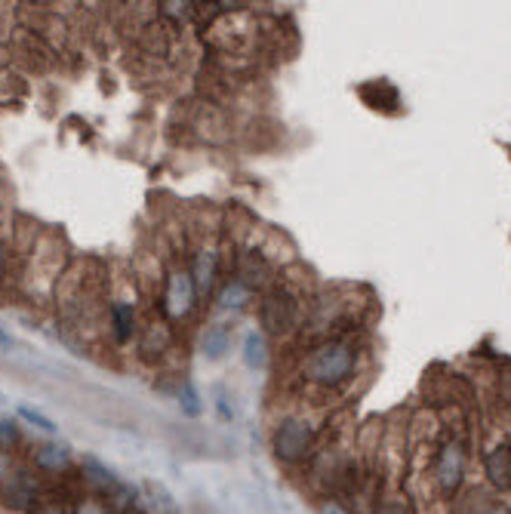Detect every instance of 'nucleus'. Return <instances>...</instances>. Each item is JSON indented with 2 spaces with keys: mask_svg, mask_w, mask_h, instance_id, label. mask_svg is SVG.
Wrapping results in <instances>:
<instances>
[{
  "mask_svg": "<svg viewBox=\"0 0 511 514\" xmlns=\"http://www.w3.org/2000/svg\"><path fill=\"white\" fill-rule=\"evenodd\" d=\"M354 373V349L345 342H324L305 357L302 364V376L308 382L320 385V389H336V385L348 382Z\"/></svg>",
  "mask_w": 511,
  "mask_h": 514,
  "instance_id": "obj_1",
  "label": "nucleus"
},
{
  "mask_svg": "<svg viewBox=\"0 0 511 514\" xmlns=\"http://www.w3.org/2000/svg\"><path fill=\"white\" fill-rule=\"evenodd\" d=\"M274 456L284 462H305L314 453V425L305 419H284L272 435Z\"/></svg>",
  "mask_w": 511,
  "mask_h": 514,
  "instance_id": "obj_2",
  "label": "nucleus"
},
{
  "mask_svg": "<svg viewBox=\"0 0 511 514\" xmlns=\"http://www.w3.org/2000/svg\"><path fill=\"white\" fill-rule=\"evenodd\" d=\"M259 320L268 336H287L299 320V299L287 286H272L259 305Z\"/></svg>",
  "mask_w": 511,
  "mask_h": 514,
  "instance_id": "obj_3",
  "label": "nucleus"
},
{
  "mask_svg": "<svg viewBox=\"0 0 511 514\" xmlns=\"http://www.w3.org/2000/svg\"><path fill=\"white\" fill-rule=\"evenodd\" d=\"M462 478H466V446H462V440L450 438L443 440L438 459H434V480H438L443 496H453L462 486Z\"/></svg>",
  "mask_w": 511,
  "mask_h": 514,
  "instance_id": "obj_4",
  "label": "nucleus"
},
{
  "mask_svg": "<svg viewBox=\"0 0 511 514\" xmlns=\"http://www.w3.org/2000/svg\"><path fill=\"white\" fill-rule=\"evenodd\" d=\"M238 277L234 280H240V284L247 286V290H265V286H272L274 284V269H272V262H268L265 256H262L259 250H244L238 256Z\"/></svg>",
  "mask_w": 511,
  "mask_h": 514,
  "instance_id": "obj_5",
  "label": "nucleus"
},
{
  "mask_svg": "<svg viewBox=\"0 0 511 514\" xmlns=\"http://www.w3.org/2000/svg\"><path fill=\"white\" fill-rule=\"evenodd\" d=\"M194 299H198V286L188 271H176L166 280V296H164V305L173 317H185L188 311L194 309Z\"/></svg>",
  "mask_w": 511,
  "mask_h": 514,
  "instance_id": "obj_6",
  "label": "nucleus"
},
{
  "mask_svg": "<svg viewBox=\"0 0 511 514\" xmlns=\"http://www.w3.org/2000/svg\"><path fill=\"white\" fill-rule=\"evenodd\" d=\"M483 471H487V480L496 490H511V446H493L483 459Z\"/></svg>",
  "mask_w": 511,
  "mask_h": 514,
  "instance_id": "obj_7",
  "label": "nucleus"
},
{
  "mask_svg": "<svg viewBox=\"0 0 511 514\" xmlns=\"http://www.w3.org/2000/svg\"><path fill=\"white\" fill-rule=\"evenodd\" d=\"M231 342H234V326L213 324V326H207L204 339H200V351H204L207 360H219V357H225L228 349H231Z\"/></svg>",
  "mask_w": 511,
  "mask_h": 514,
  "instance_id": "obj_8",
  "label": "nucleus"
},
{
  "mask_svg": "<svg viewBox=\"0 0 511 514\" xmlns=\"http://www.w3.org/2000/svg\"><path fill=\"white\" fill-rule=\"evenodd\" d=\"M361 99L369 105V108H382V111H394L401 105V96L388 80H373V84L361 86Z\"/></svg>",
  "mask_w": 511,
  "mask_h": 514,
  "instance_id": "obj_9",
  "label": "nucleus"
},
{
  "mask_svg": "<svg viewBox=\"0 0 511 514\" xmlns=\"http://www.w3.org/2000/svg\"><path fill=\"white\" fill-rule=\"evenodd\" d=\"M216 271H219V256L216 250H200L198 259H194V271H191V280L198 286V293H210L213 284H216Z\"/></svg>",
  "mask_w": 511,
  "mask_h": 514,
  "instance_id": "obj_10",
  "label": "nucleus"
},
{
  "mask_svg": "<svg viewBox=\"0 0 511 514\" xmlns=\"http://www.w3.org/2000/svg\"><path fill=\"white\" fill-rule=\"evenodd\" d=\"M4 499L10 509H25V505L35 499V480L25 471H16L10 480H6V490H4Z\"/></svg>",
  "mask_w": 511,
  "mask_h": 514,
  "instance_id": "obj_11",
  "label": "nucleus"
},
{
  "mask_svg": "<svg viewBox=\"0 0 511 514\" xmlns=\"http://www.w3.org/2000/svg\"><path fill=\"white\" fill-rule=\"evenodd\" d=\"M244 364L250 366V370H265V364H268V342H265V336H259V333H250V336L244 339Z\"/></svg>",
  "mask_w": 511,
  "mask_h": 514,
  "instance_id": "obj_12",
  "label": "nucleus"
},
{
  "mask_svg": "<svg viewBox=\"0 0 511 514\" xmlns=\"http://www.w3.org/2000/svg\"><path fill=\"white\" fill-rule=\"evenodd\" d=\"M133 320H136L133 305L118 302L111 309V326H114V339H118V342H126V339L133 336Z\"/></svg>",
  "mask_w": 511,
  "mask_h": 514,
  "instance_id": "obj_13",
  "label": "nucleus"
},
{
  "mask_svg": "<svg viewBox=\"0 0 511 514\" xmlns=\"http://www.w3.org/2000/svg\"><path fill=\"white\" fill-rule=\"evenodd\" d=\"M247 302H250V290H247L240 280H228V284L222 286V293H219L222 309H244Z\"/></svg>",
  "mask_w": 511,
  "mask_h": 514,
  "instance_id": "obj_14",
  "label": "nucleus"
},
{
  "mask_svg": "<svg viewBox=\"0 0 511 514\" xmlns=\"http://www.w3.org/2000/svg\"><path fill=\"white\" fill-rule=\"evenodd\" d=\"M37 465H40V469H46V471L65 469V465H69V450H65V446H56V444L40 446V450H37Z\"/></svg>",
  "mask_w": 511,
  "mask_h": 514,
  "instance_id": "obj_15",
  "label": "nucleus"
},
{
  "mask_svg": "<svg viewBox=\"0 0 511 514\" xmlns=\"http://www.w3.org/2000/svg\"><path fill=\"white\" fill-rule=\"evenodd\" d=\"M179 398H182V410L188 413V416H200V398H198V391H194V385H191V382H185V385H182Z\"/></svg>",
  "mask_w": 511,
  "mask_h": 514,
  "instance_id": "obj_16",
  "label": "nucleus"
},
{
  "mask_svg": "<svg viewBox=\"0 0 511 514\" xmlns=\"http://www.w3.org/2000/svg\"><path fill=\"white\" fill-rule=\"evenodd\" d=\"M19 416H22L25 422L37 425V429H44V431H56V425H53V419H46L44 413L31 410V406H19Z\"/></svg>",
  "mask_w": 511,
  "mask_h": 514,
  "instance_id": "obj_17",
  "label": "nucleus"
},
{
  "mask_svg": "<svg viewBox=\"0 0 511 514\" xmlns=\"http://www.w3.org/2000/svg\"><path fill=\"white\" fill-rule=\"evenodd\" d=\"M84 469L90 471V480H96L99 486H114V478L109 475V471L102 469V465L96 462V459H86V462H84Z\"/></svg>",
  "mask_w": 511,
  "mask_h": 514,
  "instance_id": "obj_18",
  "label": "nucleus"
},
{
  "mask_svg": "<svg viewBox=\"0 0 511 514\" xmlns=\"http://www.w3.org/2000/svg\"><path fill=\"white\" fill-rule=\"evenodd\" d=\"M376 514H410V509L403 499H388V502H382L379 509H376Z\"/></svg>",
  "mask_w": 511,
  "mask_h": 514,
  "instance_id": "obj_19",
  "label": "nucleus"
},
{
  "mask_svg": "<svg viewBox=\"0 0 511 514\" xmlns=\"http://www.w3.org/2000/svg\"><path fill=\"white\" fill-rule=\"evenodd\" d=\"M12 440H16V429H12L10 422H4V419H0V444L10 446Z\"/></svg>",
  "mask_w": 511,
  "mask_h": 514,
  "instance_id": "obj_20",
  "label": "nucleus"
},
{
  "mask_svg": "<svg viewBox=\"0 0 511 514\" xmlns=\"http://www.w3.org/2000/svg\"><path fill=\"white\" fill-rule=\"evenodd\" d=\"M324 514H348L342 505H336V502H329V505H324Z\"/></svg>",
  "mask_w": 511,
  "mask_h": 514,
  "instance_id": "obj_21",
  "label": "nucleus"
},
{
  "mask_svg": "<svg viewBox=\"0 0 511 514\" xmlns=\"http://www.w3.org/2000/svg\"><path fill=\"white\" fill-rule=\"evenodd\" d=\"M10 342H12V339H10V336H6V333H4V330H0V345H10Z\"/></svg>",
  "mask_w": 511,
  "mask_h": 514,
  "instance_id": "obj_22",
  "label": "nucleus"
},
{
  "mask_svg": "<svg viewBox=\"0 0 511 514\" xmlns=\"http://www.w3.org/2000/svg\"><path fill=\"white\" fill-rule=\"evenodd\" d=\"M490 514H511V511H506V509H493V511H490Z\"/></svg>",
  "mask_w": 511,
  "mask_h": 514,
  "instance_id": "obj_23",
  "label": "nucleus"
},
{
  "mask_svg": "<svg viewBox=\"0 0 511 514\" xmlns=\"http://www.w3.org/2000/svg\"><path fill=\"white\" fill-rule=\"evenodd\" d=\"M0 269H4V246H0Z\"/></svg>",
  "mask_w": 511,
  "mask_h": 514,
  "instance_id": "obj_24",
  "label": "nucleus"
}]
</instances>
